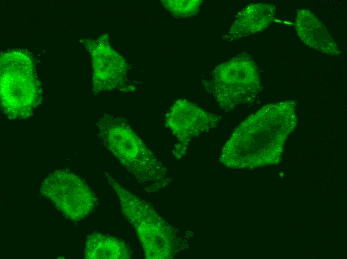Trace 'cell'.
<instances>
[{
	"instance_id": "cell-1",
	"label": "cell",
	"mask_w": 347,
	"mask_h": 259,
	"mask_svg": "<svg viewBox=\"0 0 347 259\" xmlns=\"http://www.w3.org/2000/svg\"><path fill=\"white\" fill-rule=\"evenodd\" d=\"M297 124L295 101L264 105L235 129L222 149L221 162L236 169L278 164Z\"/></svg>"
},
{
	"instance_id": "cell-2",
	"label": "cell",
	"mask_w": 347,
	"mask_h": 259,
	"mask_svg": "<svg viewBox=\"0 0 347 259\" xmlns=\"http://www.w3.org/2000/svg\"><path fill=\"white\" fill-rule=\"evenodd\" d=\"M104 146L147 193L167 184V170L122 118L105 115L96 123Z\"/></svg>"
},
{
	"instance_id": "cell-3",
	"label": "cell",
	"mask_w": 347,
	"mask_h": 259,
	"mask_svg": "<svg viewBox=\"0 0 347 259\" xmlns=\"http://www.w3.org/2000/svg\"><path fill=\"white\" fill-rule=\"evenodd\" d=\"M108 182L116 193L123 215L133 226L148 259L168 258L174 246V233L146 201L105 173Z\"/></svg>"
},
{
	"instance_id": "cell-4",
	"label": "cell",
	"mask_w": 347,
	"mask_h": 259,
	"mask_svg": "<svg viewBox=\"0 0 347 259\" xmlns=\"http://www.w3.org/2000/svg\"><path fill=\"white\" fill-rule=\"evenodd\" d=\"M203 84L225 111L252 102L261 89L258 67L247 54H239L217 65L210 78Z\"/></svg>"
},
{
	"instance_id": "cell-5",
	"label": "cell",
	"mask_w": 347,
	"mask_h": 259,
	"mask_svg": "<svg viewBox=\"0 0 347 259\" xmlns=\"http://www.w3.org/2000/svg\"><path fill=\"white\" fill-rule=\"evenodd\" d=\"M0 66V103L10 119L30 117L42 100L40 83L29 57L23 53H9Z\"/></svg>"
},
{
	"instance_id": "cell-6",
	"label": "cell",
	"mask_w": 347,
	"mask_h": 259,
	"mask_svg": "<svg viewBox=\"0 0 347 259\" xmlns=\"http://www.w3.org/2000/svg\"><path fill=\"white\" fill-rule=\"evenodd\" d=\"M40 192L72 221L88 216L97 204L95 194L86 182L65 169L48 176L41 184Z\"/></svg>"
},
{
	"instance_id": "cell-7",
	"label": "cell",
	"mask_w": 347,
	"mask_h": 259,
	"mask_svg": "<svg viewBox=\"0 0 347 259\" xmlns=\"http://www.w3.org/2000/svg\"><path fill=\"white\" fill-rule=\"evenodd\" d=\"M221 118L187 100L176 101L165 116L166 126L179 142L175 153L183 155L193 138L215 128Z\"/></svg>"
},
{
	"instance_id": "cell-8",
	"label": "cell",
	"mask_w": 347,
	"mask_h": 259,
	"mask_svg": "<svg viewBox=\"0 0 347 259\" xmlns=\"http://www.w3.org/2000/svg\"><path fill=\"white\" fill-rule=\"evenodd\" d=\"M92 46L93 93L112 90L123 86L125 66L122 57L106 44L95 43Z\"/></svg>"
},
{
	"instance_id": "cell-9",
	"label": "cell",
	"mask_w": 347,
	"mask_h": 259,
	"mask_svg": "<svg viewBox=\"0 0 347 259\" xmlns=\"http://www.w3.org/2000/svg\"><path fill=\"white\" fill-rule=\"evenodd\" d=\"M294 25L298 36L306 45L327 55L340 54L337 44L326 27L310 10L299 9Z\"/></svg>"
},
{
	"instance_id": "cell-10",
	"label": "cell",
	"mask_w": 347,
	"mask_h": 259,
	"mask_svg": "<svg viewBox=\"0 0 347 259\" xmlns=\"http://www.w3.org/2000/svg\"><path fill=\"white\" fill-rule=\"evenodd\" d=\"M276 7L271 3L250 4L237 15L223 39L233 41L264 30L273 21Z\"/></svg>"
},
{
	"instance_id": "cell-11",
	"label": "cell",
	"mask_w": 347,
	"mask_h": 259,
	"mask_svg": "<svg viewBox=\"0 0 347 259\" xmlns=\"http://www.w3.org/2000/svg\"><path fill=\"white\" fill-rule=\"evenodd\" d=\"M132 251L122 239L99 233L89 235L85 242L84 257L88 259H129Z\"/></svg>"
},
{
	"instance_id": "cell-12",
	"label": "cell",
	"mask_w": 347,
	"mask_h": 259,
	"mask_svg": "<svg viewBox=\"0 0 347 259\" xmlns=\"http://www.w3.org/2000/svg\"><path fill=\"white\" fill-rule=\"evenodd\" d=\"M202 0H161L164 7L176 17H189L197 13Z\"/></svg>"
}]
</instances>
